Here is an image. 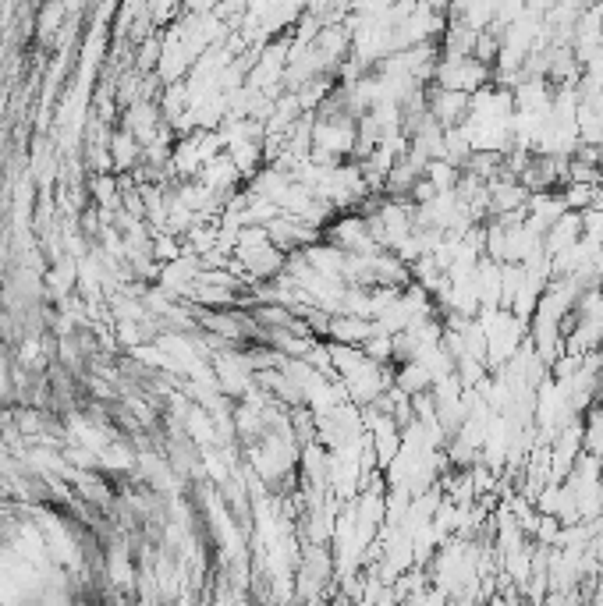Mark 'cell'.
<instances>
[{
    "mask_svg": "<svg viewBox=\"0 0 603 606\" xmlns=\"http://www.w3.org/2000/svg\"><path fill=\"white\" fill-rule=\"evenodd\" d=\"M596 153H600V167H603V142H600V149H596Z\"/></svg>",
    "mask_w": 603,
    "mask_h": 606,
    "instance_id": "obj_1",
    "label": "cell"
}]
</instances>
